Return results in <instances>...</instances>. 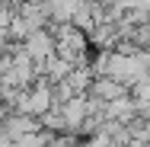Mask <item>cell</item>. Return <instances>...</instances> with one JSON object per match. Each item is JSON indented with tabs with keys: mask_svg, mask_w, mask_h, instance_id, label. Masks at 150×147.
<instances>
[{
	"mask_svg": "<svg viewBox=\"0 0 150 147\" xmlns=\"http://www.w3.org/2000/svg\"><path fill=\"white\" fill-rule=\"evenodd\" d=\"M54 42H58V55L67 58L74 67L90 64V35L80 32L77 26H51Z\"/></svg>",
	"mask_w": 150,
	"mask_h": 147,
	"instance_id": "6da1fadb",
	"label": "cell"
},
{
	"mask_svg": "<svg viewBox=\"0 0 150 147\" xmlns=\"http://www.w3.org/2000/svg\"><path fill=\"white\" fill-rule=\"evenodd\" d=\"M51 109H54V93H51V83L38 80L35 87L23 89V93L16 96V102H13V109H10V112H19V115L42 118V115H48Z\"/></svg>",
	"mask_w": 150,
	"mask_h": 147,
	"instance_id": "7a4b0ae2",
	"label": "cell"
},
{
	"mask_svg": "<svg viewBox=\"0 0 150 147\" xmlns=\"http://www.w3.org/2000/svg\"><path fill=\"white\" fill-rule=\"evenodd\" d=\"M58 109H61V115H64V134L83 138V125H86V118L93 115V99L90 96H74V99L61 102Z\"/></svg>",
	"mask_w": 150,
	"mask_h": 147,
	"instance_id": "3957f363",
	"label": "cell"
},
{
	"mask_svg": "<svg viewBox=\"0 0 150 147\" xmlns=\"http://www.w3.org/2000/svg\"><path fill=\"white\" fill-rule=\"evenodd\" d=\"M19 45H23V51H26L38 67H42L48 58H54V55H58V42H54V32H51V29L32 32L29 38H26V42H19Z\"/></svg>",
	"mask_w": 150,
	"mask_h": 147,
	"instance_id": "277c9868",
	"label": "cell"
},
{
	"mask_svg": "<svg viewBox=\"0 0 150 147\" xmlns=\"http://www.w3.org/2000/svg\"><path fill=\"white\" fill-rule=\"evenodd\" d=\"M105 121H118V125H134L137 118H141V106H137V99L128 93V96H121L115 102H109L105 109Z\"/></svg>",
	"mask_w": 150,
	"mask_h": 147,
	"instance_id": "5b68a950",
	"label": "cell"
},
{
	"mask_svg": "<svg viewBox=\"0 0 150 147\" xmlns=\"http://www.w3.org/2000/svg\"><path fill=\"white\" fill-rule=\"evenodd\" d=\"M35 131H42V121H38V118L19 115V112H6V115H3V134H6L10 141H19V138L35 134Z\"/></svg>",
	"mask_w": 150,
	"mask_h": 147,
	"instance_id": "8992f818",
	"label": "cell"
},
{
	"mask_svg": "<svg viewBox=\"0 0 150 147\" xmlns=\"http://www.w3.org/2000/svg\"><path fill=\"white\" fill-rule=\"evenodd\" d=\"M131 89L125 87V83H118V80H112V77H96L90 87V96L93 99H99L102 106H109V102H115V99H121V96H128Z\"/></svg>",
	"mask_w": 150,
	"mask_h": 147,
	"instance_id": "52a82bcc",
	"label": "cell"
},
{
	"mask_svg": "<svg viewBox=\"0 0 150 147\" xmlns=\"http://www.w3.org/2000/svg\"><path fill=\"white\" fill-rule=\"evenodd\" d=\"M70 70H74V64H70L67 58H61V55L48 58L42 67H38L42 80H45V83H51V87H54V83H61V80H67V77H70Z\"/></svg>",
	"mask_w": 150,
	"mask_h": 147,
	"instance_id": "ba28073f",
	"label": "cell"
},
{
	"mask_svg": "<svg viewBox=\"0 0 150 147\" xmlns=\"http://www.w3.org/2000/svg\"><path fill=\"white\" fill-rule=\"evenodd\" d=\"M13 19H16V10H13L6 0H0V29H10Z\"/></svg>",
	"mask_w": 150,
	"mask_h": 147,
	"instance_id": "9c48e42d",
	"label": "cell"
},
{
	"mask_svg": "<svg viewBox=\"0 0 150 147\" xmlns=\"http://www.w3.org/2000/svg\"><path fill=\"white\" fill-rule=\"evenodd\" d=\"M141 3H150V0H141Z\"/></svg>",
	"mask_w": 150,
	"mask_h": 147,
	"instance_id": "30bf717a",
	"label": "cell"
}]
</instances>
